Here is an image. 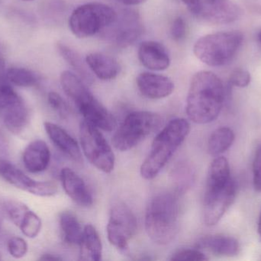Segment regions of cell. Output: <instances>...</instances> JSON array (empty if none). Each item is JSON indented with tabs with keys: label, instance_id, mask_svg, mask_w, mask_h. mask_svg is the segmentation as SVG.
<instances>
[{
	"label": "cell",
	"instance_id": "277c9868",
	"mask_svg": "<svg viewBox=\"0 0 261 261\" xmlns=\"http://www.w3.org/2000/svg\"><path fill=\"white\" fill-rule=\"evenodd\" d=\"M61 84L85 121L104 131H113L116 128L114 116L93 96L77 75L70 70H64L61 75Z\"/></svg>",
	"mask_w": 261,
	"mask_h": 261
},
{
	"label": "cell",
	"instance_id": "6da1fadb",
	"mask_svg": "<svg viewBox=\"0 0 261 261\" xmlns=\"http://www.w3.org/2000/svg\"><path fill=\"white\" fill-rule=\"evenodd\" d=\"M225 90L222 80L212 72L202 70L192 78L187 99V116L195 124L217 119L223 107Z\"/></svg>",
	"mask_w": 261,
	"mask_h": 261
},
{
	"label": "cell",
	"instance_id": "603a6c76",
	"mask_svg": "<svg viewBox=\"0 0 261 261\" xmlns=\"http://www.w3.org/2000/svg\"><path fill=\"white\" fill-rule=\"evenodd\" d=\"M60 226L66 243L80 245L84 229L76 216L71 211H63L60 215Z\"/></svg>",
	"mask_w": 261,
	"mask_h": 261
},
{
	"label": "cell",
	"instance_id": "9a60e30c",
	"mask_svg": "<svg viewBox=\"0 0 261 261\" xmlns=\"http://www.w3.org/2000/svg\"><path fill=\"white\" fill-rule=\"evenodd\" d=\"M61 180L67 196L81 207L91 206L93 199L84 179L71 169H62Z\"/></svg>",
	"mask_w": 261,
	"mask_h": 261
},
{
	"label": "cell",
	"instance_id": "1f68e13d",
	"mask_svg": "<svg viewBox=\"0 0 261 261\" xmlns=\"http://www.w3.org/2000/svg\"><path fill=\"white\" fill-rule=\"evenodd\" d=\"M187 34V24L182 17L178 16L173 21L170 28V35L173 40L176 41H182Z\"/></svg>",
	"mask_w": 261,
	"mask_h": 261
},
{
	"label": "cell",
	"instance_id": "8d00e7d4",
	"mask_svg": "<svg viewBox=\"0 0 261 261\" xmlns=\"http://www.w3.org/2000/svg\"><path fill=\"white\" fill-rule=\"evenodd\" d=\"M117 1L122 3V4L125 5V6H132L141 4V3H144L146 0H117Z\"/></svg>",
	"mask_w": 261,
	"mask_h": 261
},
{
	"label": "cell",
	"instance_id": "ac0fdd59",
	"mask_svg": "<svg viewBox=\"0 0 261 261\" xmlns=\"http://www.w3.org/2000/svg\"><path fill=\"white\" fill-rule=\"evenodd\" d=\"M44 130L53 144L75 162H81L82 153L79 144L62 127L50 122L44 124Z\"/></svg>",
	"mask_w": 261,
	"mask_h": 261
},
{
	"label": "cell",
	"instance_id": "d6986e66",
	"mask_svg": "<svg viewBox=\"0 0 261 261\" xmlns=\"http://www.w3.org/2000/svg\"><path fill=\"white\" fill-rule=\"evenodd\" d=\"M22 160L26 170L30 173L44 171L50 161V152L47 144L41 139L30 143L24 149Z\"/></svg>",
	"mask_w": 261,
	"mask_h": 261
},
{
	"label": "cell",
	"instance_id": "44dd1931",
	"mask_svg": "<svg viewBox=\"0 0 261 261\" xmlns=\"http://www.w3.org/2000/svg\"><path fill=\"white\" fill-rule=\"evenodd\" d=\"M86 63L98 78L104 81L115 79L121 72L119 62L105 54H89L86 57Z\"/></svg>",
	"mask_w": 261,
	"mask_h": 261
},
{
	"label": "cell",
	"instance_id": "f1b7e54d",
	"mask_svg": "<svg viewBox=\"0 0 261 261\" xmlns=\"http://www.w3.org/2000/svg\"><path fill=\"white\" fill-rule=\"evenodd\" d=\"M8 251L14 258L19 259L24 257L28 252V245L24 239L13 237L9 239L7 244Z\"/></svg>",
	"mask_w": 261,
	"mask_h": 261
},
{
	"label": "cell",
	"instance_id": "ab89813d",
	"mask_svg": "<svg viewBox=\"0 0 261 261\" xmlns=\"http://www.w3.org/2000/svg\"><path fill=\"white\" fill-rule=\"evenodd\" d=\"M257 40L258 44H260L261 47V30L259 31L257 35Z\"/></svg>",
	"mask_w": 261,
	"mask_h": 261
},
{
	"label": "cell",
	"instance_id": "cb8c5ba5",
	"mask_svg": "<svg viewBox=\"0 0 261 261\" xmlns=\"http://www.w3.org/2000/svg\"><path fill=\"white\" fill-rule=\"evenodd\" d=\"M236 136L229 127H220L213 132L208 141V151L212 156H218L232 146Z\"/></svg>",
	"mask_w": 261,
	"mask_h": 261
},
{
	"label": "cell",
	"instance_id": "f546056e",
	"mask_svg": "<svg viewBox=\"0 0 261 261\" xmlns=\"http://www.w3.org/2000/svg\"><path fill=\"white\" fill-rule=\"evenodd\" d=\"M47 101L51 108L62 118H67L69 115V107L65 101L56 92L51 91L48 93Z\"/></svg>",
	"mask_w": 261,
	"mask_h": 261
},
{
	"label": "cell",
	"instance_id": "52a82bcc",
	"mask_svg": "<svg viewBox=\"0 0 261 261\" xmlns=\"http://www.w3.org/2000/svg\"><path fill=\"white\" fill-rule=\"evenodd\" d=\"M118 15L108 5L90 3L78 6L69 18L72 33L78 38H88L113 26Z\"/></svg>",
	"mask_w": 261,
	"mask_h": 261
},
{
	"label": "cell",
	"instance_id": "d590c367",
	"mask_svg": "<svg viewBox=\"0 0 261 261\" xmlns=\"http://www.w3.org/2000/svg\"><path fill=\"white\" fill-rule=\"evenodd\" d=\"M5 67H6V64H5V60L3 58V54L0 52V81L6 78V72H5Z\"/></svg>",
	"mask_w": 261,
	"mask_h": 261
},
{
	"label": "cell",
	"instance_id": "836d02e7",
	"mask_svg": "<svg viewBox=\"0 0 261 261\" xmlns=\"http://www.w3.org/2000/svg\"><path fill=\"white\" fill-rule=\"evenodd\" d=\"M187 6L190 12L196 15L199 9V0H181Z\"/></svg>",
	"mask_w": 261,
	"mask_h": 261
},
{
	"label": "cell",
	"instance_id": "4fadbf2b",
	"mask_svg": "<svg viewBox=\"0 0 261 261\" xmlns=\"http://www.w3.org/2000/svg\"><path fill=\"white\" fill-rule=\"evenodd\" d=\"M242 10L231 0H199L196 16L215 25H226L240 18Z\"/></svg>",
	"mask_w": 261,
	"mask_h": 261
},
{
	"label": "cell",
	"instance_id": "8992f818",
	"mask_svg": "<svg viewBox=\"0 0 261 261\" xmlns=\"http://www.w3.org/2000/svg\"><path fill=\"white\" fill-rule=\"evenodd\" d=\"M164 119L150 111H135L129 113L119 126L113 138L115 148L127 151L161 128Z\"/></svg>",
	"mask_w": 261,
	"mask_h": 261
},
{
	"label": "cell",
	"instance_id": "ffe728a7",
	"mask_svg": "<svg viewBox=\"0 0 261 261\" xmlns=\"http://www.w3.org/2000/svg\"><path fill=\"white\" fill-rule=\"evenodd\" d=\"M196 248L205 250L216 255L233 257L239 251V243L234 238L224 234L204 236L198 240Z\"/></svg>",
	"mask_w": 261,
	"mask_h": 261
},
{
	"label": "cell",
	"instance_id": "74e56055",
	"mask_svg": "<svg viewBox=\"0 0 261 261\" xmlns=\"http://www.w3.org/2000/svg\"><path fill=\"white\" fill-rule=\"evenodd\" d=\"M4 218V211H3V204H2V198H0V228H1L2 223H3V220Z\"/></svg>",
	"mask_w": 261,
	"mask_h": 261
},
{
	"label": "cell",
	"instance_id": "e575fe53",
	"mask_svg": "<svg viewBox=\"0 0 261 261\" xmlns=\"http://www.w3.org/2000/svg\"><path fill=\"white\" fill-rule=\"evenodd\" d=\"M40 260H51V261H58V260H62L63 259L61 258L59 256L55 255V254H43V255L41 256V257L39 258Z\"/></svg>",
	"mask_w": 261,
	"mask_h": 261
},
{
	"label": "cell",
	"instance_id": "9c48e42d",
	"mask_svg": "<svg viewBox=\"0 0 261 261\" xmlns=\"http://www.w3.org/2000/svg\"><path fill=\"white\" fill-rule=\"evenodd\" d=\"M237 185L231 178L225 182H207L204 196V222L214 226L221 220L234 202Z\"/></svg>",
	"mask_w": 261,
	"mask_h": 261
},
{
	"label": "cell",
	"instance_id": "7c38bea8",
	"mask_svg": "<svg viewBox=\"0 0 261 261\" xmlns=\"http://www.w3.org/2000/svg\"><path fill=\"white\" fill-rule=\"evenodd\" d=\"M0 177L18 189L40 197H50L58 191L55 182L34 180L6 159H0Z\"/></svg>",
	"mask_w": 261,
	"mask_h": 261
},
{
	"label": "cell",
	"instance_id": "7a4b0ae2",
	"mask_svg": "<svg viewBox=\"0 0 261 261\" xmlns=\"http://www.w3.org/2000/svg\"><path fill=\"white\" fill-rule=\"evenodd\" d=\"M179 216L177 193L164 192L156 195L150 201L146 210L147 235L158 245H168L177 234Z\"/></svg>",
	"mask_w": 261,
	"mask_h": 261
},
{
	"label": "cell",
	"instance_id": "30bf717a",
	"mask_svg": "<svg viewBox=\"0 0 261 261\" xmlns=\"http://www.w3.org/2000/svg\"><path fill=\"white\" fill-rule=\"evenodd\" d=\"M137 229V219L129 207L122 202L115 204L107 228L110 244L119 251H128V242L136 234Z\"/></svg>",
	"mask_w": 261,
	"mask_h": 261
},
{
	"label": "cell",
	"instance_id": "e0dca14e",
	"mask_svg": "<svg viewBox=\"0 0 261 261\" xmlns=\"http://www.w3.org/2000/svg\"><path fill=\"white\" fill-rule=\"evenodd\" d=\"M117 21L114 39L118 46L127 47L135 42L142 34V26L136 12H125L121 20L117 18Z\"/></svg>",
	"mask_w": 261,
	"mask_h": 261
},
{
	"label": "cell",
	"instance_id": "60d3db41",
	"mask_svg": "<svg viewBox=\"0 0 261 261\" xmlns=\"http://www.w3.org/2000/svg\"><path fill=\"white\" fill-rule=\"evenodd\" d=\"M21 1L29 2V1H34V0H21Z\"/></svg>",
	"mask_w": 261,
	"mask_h": 261
},
{
	"label": "cell",
	"instance_id": "8fae6325",
	"mask_svg": "<svg viewBox=\"0 0 261 261\" xmlns=\"http://www.w3.org/2000/svg\"><path fill=\"white\" fill-rule=\"evenodd\" d=\"M0 121L15 134L21 133L29 124V111L25 102L9 84H0Z\"/></svg>",
	"mask_w": 261,
	"mask_h": 261
},
{
	"label": "cell",
	"instance_id": "d4e9b609",
	"mask_svg": "<svg viewBox=\"0 0 261 261\" xmlns=\"http://www.w3.org/2000/svg\"><path fill=\"white\" fill-rule=\"evenodd\" d=\"M6 78L13 85L21 87H33L39 81L35 72L24 67H10L6 70Z\"/></svg>",
	"mask_w": 261,
	"mask_h": 261
},
{
	"label": "cell",
	"instance_id": "5bb4252c",
	"mask_svg": "<svg viewBox=\"0 0 261 261\" xmlns=\"http://www.w3.org/2000/svg\"><path fill=\"white\" fill-rule=\"evenodd\" d=\"M141 94L148 99H163L174 90V84L169 77L150 72H143L136 79Z\"/></svg>",
	"mask_w": 261,
	"mask_h": 261
},
{
	"label": "cell",
	"instance_id": "484cf974",
	"mask_svg": "<svg viewBox=\"0 0 261 261\" xmlns=\"http://www.w3.org/2000/svg\"><path fill=\"white\" fill-rule=\"evenodd\" d=\"M58 49L63 58L75 70H76V72H79L84 76V78H87L88 79L90 78V74L87 72V67L77 52L62 43H58Z\"/></svg>",
	"mask_w": 261,
	"mask_h": 261
},
{
	"label": "cell",
	"instance_id": "4316f807",
	"mask_svg": "<svg viewBox=\"0 0 261 261\" xmlns=\"http://www.w3.org/2000/svg\"><path fill=\"white\" fill-rule=\"evenodd\" d=\"M41 219L32 210H29L18 228L26 237L35 239L41 231Z\"/></svg>",
	"mask_w": 261,
	"mask_h": 261
},
{
	"label": "cell",
	"instance_id": "3957f363",
	"mask_svg": "<svg viewBox=\"0 0 261 261\" xmlns=\"http://www.w3.org/2000/svg\"><path fill=\"white\" fill-rule=\"evenodd\" d=\"M190 131V124L184 118L170 121L156 135L150 152L141 167V175L147 180L154 179L175 152L180 147Z\"/></svg>",
	"mask_w": 261,
	"mask_h": 261
},
{
	"label": "cell",
	"instance_id": "4dcf8cb0",
	"mask_svg": "<svg viewBox=\"0 0 261 261\" xmlns=\"http://www.w3.org/2000/svg\"><path fill=\"white\" fill-rule=\"evenodd\" d=\"M251 74L242 68H236L231 72L229 77V84L238 87H246L251 83Z\"/></svg>",
	"mask_w": 261,
	"mask_h": 261
},
{
	"label": "cell",
	"instance_id": "2e32d148",
	"mask_svg": "<svg viewBox=\"0 0 261 261\" xmlns=\"http://www.w3.org/2000/svg\"><path fill=\"white\" fill-rule=\"evenodd\" d=\"M138 55L143 66L149 70H164L170 66V58L167 49L158 41H143L138 49Z\"/></svg>",
	"mask_w": 261,
	"mask_h": 261
},
{
	"label": "cell",
	"instance_id": "5b68a950",
	"mask_svg": "<svg viewBox=\"0 0 261 261\" xmlns=\"http://www.w3.org/2000/svg\"><path fill=\"white\" fill-rule=\"evenodd\" d=\"M243 40V35L238 31L208 34L196 41L193 52L204 64L210 67H222L234 59Z\"/></svg>",
	"mask_w": 261,
	"mask_h": 261
},
{
	"label": "cell",
	"instance_id": "f35d334b",
	"mask_svg": "<svg viewBox=\"0 0 261 261\" xmlns=\"http://www.w3.org/2000/svg\"><path fill=\"white\" fill-rule=\"evenodd\" d=\"M257 231H258L259 238H260V240L261 242V214L260 218H259L258 228H257Z\"/></svg>",
	"mask_w": 261,
	"mask_h": 261
},
{
	"label": "cell",
	"instance_id": "83f0119b",
	"mask_svg": "<svg viewBox=\"0 0 261 261\" xmlns=\"http://www.w3.org/2000/svg\"><path fill=\"white\" fill-rule=\"evenodd\" d=\"M205 254L199 249H185L179 250L174 254H172L170 260L173 261H202L208 260Z\"/></svg>",
	"mask_w": 261,
	"mask_h": 261
},
{
	"label": "cell",
	"instance_id": "d6a6232c",
	"mask_svg": "<svg viewBox=\"0 0 261 261\" xmlns=\"http://www.w3.org/2000/svg\"><path fill=\"white\" fill-rule=\"evenodd\" d=\"M253 181L254 189L261 193V144L257 147L253 162Z\"/></svg>",
	"mask_w": 261,
	"mask_h": 261
},
{
	"label": "cell",
	"instance_id": "7402d4cb",
	"mask_svg": "<svg viewBox=\"0 0 261 261\" xmlns=\"http://www.w3.org/2000/svg\"><path fill=\"white\" fill-rule=\"evenodd\" d=\"M79 246L81 248V260L99 261L102 259V242L97 231L93 225H87L84 227Z\"/></svg>",
	"mask_w": 261,
	"mask_h": 261
},
{
	"label": "cell",
	"instance_id": "ba28073f",
	"mask_svg": "<svg viewBox=\"0 0 261 261\" xmlns=\"http://www.w3.org/2000/svg\"><path fill=\"white\" fill-rule=\"evenodd\" d=\"M80 139L83 152L92 165L106 173L114 170V153L99 128L84 120L80 125Z\"/></svg>",
	"mask_w": 261,
	"mask_h": 261
},
{
	"label": "cell",
	"instance_id": "b9f144b4",
	"mask_svg": "<svg viewBox=\"0 0 261 261\" xmlns=\"http://www.w3.org/2000/svg\"><path fill=\"white\" fill-rule=\"evenodd\" d=\"M2 260V254L1 253H0V260Z\"/></svg>",
	"mask_w": 261,
	"mask_h": 261
}]
</instances>
